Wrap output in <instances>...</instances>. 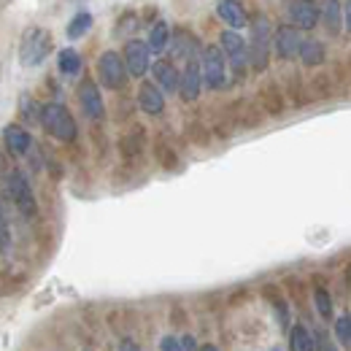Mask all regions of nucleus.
<instances>
[{"label":"nucleus","instance_id":"1","mask_svg":"<svg viewBox=\"0 0 351 351\" xmlns=\"http://www.w3.org/2000/svg\"><path fill=\"white\" fill-rule=\"evenodd\" d=\"M41 125L49 135H54L57 141H76V122L71 117V111L62 103H49L41 108Z\"/></svg>","mask_w":351,"mask_h":351},{"label":"nucleus","instance_id":"2","mask_svg":"<svg viewBox=\"0 0 351 351\" xmlns=\"http://www.w3.org/2000/svg\"><path fill=\"white\" fill-rule=\"evenodd\" d=\"M270 41H273V27L265 16H257L252 22V41L246 46L249 51V65L254 71H265L267 68V57H270Z\"/></svg>","mask_w":351,"mask_h":351},{"label":"nucleus","instance_id":"3","mask_svg":"<svg viewBox=\"0 0 351 351\" xmlns=\"http://www.w3.org/2000/svg\"><path fill=\"white\" fill-rule=\"evenodd\" d=\"M200 73H203V84L206 87H227V62H224L221 46H206L200 51Z\"/></svg>","mask_w":351,"mask_h":351},{"label":"nucleus","instance_id":"4","mask_svg":"<svg viewBox=\"0 0 351 351\" xmlns=\"http://www.w3.org/2000/svg\"><path fill=\"white\" fill-rule=\"evenodd\" d=\"M49 49H51V38L44 27H30L22 38L19 46V57H22V65L25 68H36L41 65L46 57H49Z\"/></svg>","mask_w":351,"mask_h":351},{"label":"nucleus","instance_id":"5","mask_svg":"<svg viewBox=\"0 0 351 351\" xmlns=\"http://www.w3.org/2000/svg\"><path fill=\"white\" fill-rule=\"evenodd\" d=\"M128 68L125 60L117 51H103L97 60V79L106 89H122L128 84Z\"/></svg>","mask_w":351,"mask_h":351},{"label":"nucleus","instance_id":"6","mask_svg":"<svg viewBox=\"0 0 351 351\" xmlns=\"http://www.w3.org/2000/svg\"><path fill=\"white\" fill-rule=\"evenodd\" d=\"M219 46H221V51L227 54V60H230V65H232L235 76L241 79V76H243V71H246V65H249V51H246V41H243V36H241L238 30L227 27V30L221 33Z\"/></svg>","mask_w":351,"mask_h":351},{"label":"nucleus","instance_id":"7","mask_svg":"<svg viewBox=\"0 0 351 351\" xmlns=\"http://www.w3.org/2000/svg\"><path fill=\"white\" fill-rule=\"evenodd\" d=\"M8 192H11V200L14 206L25 214V217H36V197H33V186L27 181V176L22 171H11L8 173Z\"/></svg>","mask_w":351,"mask_h":351},{"label":"nucleus","instance_id":"8","mask_svg":"<svg viewBox=\"0 0 351 351\" xmlns=\"http://www.w3.org/2000/svg\"><path fill=\"white\" fill-rule=\"evenodd\" d=\"M122 60H125V68L132 79H143L146 71L152 68V49L143 41H128Z\"/></svg>","mask_w":351,"mask_h":351},{"label":"nucleus","instance_id":"9","mask_svg":"<svg viewBox=\"0 0 351 351\" xmlns=\"http://www.w3.org/2000/svg\"><path fill=\"white\" fill-rule=\"evenodd\" d=\"M200 87H203V73H200V57H189L186 60V65H184V71L178 73V95H181V100H186V103H192V100H197V95H200Z\"/></svg>","mask_w":351,"mask_h":351},{"label":"nucleus","instance_id":"10","mask_svg":"<svg viewBox=\"0 0 351 351\" xmlns=\"http://www.w3.org/2000/svg\"><path fill=\"white\" fill-rule=\"evenodd\" d=\"M303 30H298L295 25H281L278 30H273V49L281 60H292L298 57L300 44H303Z\"/></svg>","mask_w":351,"mask_h":351},{"label":"nucleus","instance_id":"11","mask_svg":"<svg viewBox=\"0 0 351 351\" xmlns=\"http://www.w3.org/2000/svg\"><path fill=\"white\" fill-rule=\"evenodd\" d=\"M287 14L289 25H295L298 30H313L319 25V5L313 0H292Z\"/></svg>","mask_w":351,"mask_h":351},{"label":"nucleus","instance_id":"12","mask_svg":"<svg viewBox=\"0 0 351 351\" xmlns=\"http://www.w3.org/2000/svg\"><path fill=\"white\" fill-rule=\"evenodd\" d=\"M79 100H82V108H84V114H87L89 119H95V122L103 119V114H106L103 95H100V89H97V84L92 79H84L79 84Z\"/></svg>","mask_w":351,"mask_h":351},{"label":"nucleus","instance_id":"13","mask_svg":"<svg viewBox=\"0 0 351 351\" xmlns=\"http://www.w3.org/2000/svg\"><path fill=\"white\" fill-rule=\"evenodd\" d=\"M138 106H141V111H146V114H152V117L162 114V108H165V95H162V89L157 87V84H152V82H143V84L138 87Z\"/></svg>","mask_w":351,"mask_h":351},{"label":"nucleus","instance_id":"14","mask_svg":"<svg viewBox=\"0 0 351 351\" xmlns=\"http://www.w3.org/2000/svg\"><path fill=\"white\" fill-rule=\"evenodd\" d=\"M217 14H219L221 22H224L227 27H232V30H241V27L249 25L246 8H243V3H238V0H221Z\"/></svg>","mask_w":351,"mask_h":351},{"label":"nucleus","instance_id":"15","mask_svg":"<svg viewBox=\"0 0 351 351\" xmlns=\"http://www.w3.org/2000/svg\"><path fill=\"white\" fill-rule=\"evenodd\" d=\"M152 76L157 79V87L162 92H168V95L178 89V71H176V65L171 60H157L152 65Z\"/></svg>","mask_w":351,"mask_h":351},{"label":"nucleus","instance_id":"16","mask_svg":"<svg viewBox=\"0 0 351 351\" xmlns=\"http://www.w3.org/2000/svg\"><path fill=\"white\" fill-rule=\"evenodd\" d=\"M319 19L324 22V27H327L330 36H338L341 33V25H343V5L338 0H322Z\"/></svg>","mask_w":351,"mask_h":351},{"label":"nucleus","instance_id":"17","mask_svg":"<svg viewBox=\"0 0 351 351\" xmlns=\"http://www.w3.org/2000/svg\"><path fill=\"white\" fill-rule=\"evenodd\" d=\"M3 141H5L8 152H14V154H27V149H30V143H33L30 132L25 130V128H19V125H8V128L3 130Z\"/></svg>","mask_w":351,"mask_h":351},{"label":"nucleus","instance_id":"18","mask_svg":"<svg viewBox=\"0 0 351 351\" xmlns=\"http://www.w3.org/2000/svg\"><path fill=\"white\" fill-rule=\"evenodd\" d=\"M57 65L62 76H79L82 73V54L76 49H62L57 54Z\"/></svg>","mask_w":351,"mask_h":351},{"label":"nucleus","instance_id":"19","mask_svg":"<svg viewBox=\"0 0 351 351\" xmlns=\"http://www.w3.org/2000/svg\"><path fill=\"white\" fill-rule=\"evenodd\" d=\"M298 57L303 60V65H308V68H316V65H322V62H324V46L319 44V41H313V38H308V41L303 38Z\"/></svg>","mask_w":351,"mask_h":351},{"label":"nucleus","instance_id":"20","mask_svg":"<svg viewBox=\"0 0 351 351\" xmlns=\"http://www.w3.org/2000/svg\"><path fill=\"white\" fill-rule=\"evenodd\" d=\"M168 44H171V27H168V22H154V27L149 30V49H152V54L165 51Z\"/></svg>","mask_w":351,"mask_h":351},{"label":"nucleus","instance_id":"21","mask_svg":"<svg viewBox=\"0 0 351 351\" xmlns=\"http://www.w3.org/2000/svg\"><path fill=\"white\" fill-rule=\"evenodd\" d=\"M313 346H316V341H313V335L308 332L306 324H295V327L289 330V349L311 351Z\"/></svg>","mask_w":351,"mask_h":351},{"label":"nucleus","instance_id":"22","mask_svg":"<svg viewBox=\"0 0 351 351\" xmlns=\"http://www.w3.org/2000/svg\"><path fill=\"white\" fill-rule=\"evenodd\" d=\"M173 38V54L176 57H184V60H189V57H197V41L189 36V33H184V30H178Z\"/></svg>","mask_w":351,"mask_h":351},{"label":"nucleus","instance_id":"23","mask_svg":"<svg viewBox=\"0 0 351 351\" xmlns=\"http://www.w3.org/2000/svg\"><path fill=\"white\" fill-rule=\"evenodd\" d=\"M89 27H92V14H89V11H79V14L71 19V25H68V38H71V41L84 38L89 33Z\"/></svg>","mask_w":351,"mask_h":351},{"label":"nucleus","instance_id":"24","mask_svg":"<svg viewBox=\"0 0 351 351\" xmlns=\"http://www.w3.org/2000/svg\"><path fill=\"white\" fill-rule=\"evenodd\" d=\"M313 300H316V311L322 319H332V300L327 295V289H316L313 292Z\"/></svg>","mask_w":351,"mask_h":351},{"label":"nucleus","instance_id":"25","mask_svg":"<svg viewBox=\"0 0 351 351\" xmlns=\"http://www.w3.org/2000/svg\"><path fill=\"white\" fill-rule=\"evenodd\" d=\"M335 338L343 343V346H351V316L343 313L338 322H335Z\"/></svg>","mask_w":351,"mask_h":351},{"label":"nucleus","instance_id":"26","mask_svg":"<svg viewBox=\"0 0 351 351\" xmlns=\"http://www.w3.org/2000/svg\"><path fill=\"white\" fill-rule=\"evenodd\" d=\"M22 117L27 119V117H33L36 122H41V111H38V106L27 97V95H22Z\"/></svg>","mask_w":351,"mask_h":351},{"label":"nucleus","instance_id":"27","mask_svg":"<svg viewBox=\"0 0 351 351\" xmlns=\"http://www.w3.org/2000/svg\"><path fill=\"white\" fill-rule=\"evenodd\" d=\"M8 249V224H5V217H3V208H0V252Z\"/></svg>","mask_w":351,"mask_h":351},{"label":"nucleus","instance_id":"28","mask_svg":"<svg viewBox=\"0 0 351 351\" xmlns=\"http://www.w3.org/2000/svg\"><path fill=\"white\" fill-rule=\"evenodd\" d=\"M160 349H165V351H181V343H178V338H176V335H165V338L160 341Z\"/></svg>","mask_w":351,"mask_h":351},{"label":"nucleus","instance_id":"29","mask_svg":"<svg viewBox=\"0 0 351 351\" xmlns=\"http://www.w3.org/2000/svg\"><path fill=\"white\" fill-rule=\"evenodd\" d=\"M178 343H181V349H195V346H197L192 335H181V338H178Z\"/></svg>","mask_w":351,"mask_h":351},{"label":"nucleus","instance_id":"30","mask_svg":"<svg viewBox=\"0 0 351 351\" xmlns=\"http://www.w3.org/2000/svg\"><path fill=\"white\" fill-rule=\"evenodd\" d=\"M343 19H346V30L351 33V0H346V5H343Z\"/></svg>","mask_w":351,"mask_h":351},{"label":"nucleus","instance_id":"31","mask_svg":"<svg viewBox=\"0 0 351 351\" xmlns=\"http://www.w3.org/2000/svg\"><path fill=\"white\" fill-rule=\"evenodd\" d=\"M276 311H278V324H281V327H287V308H284V303H281V306H276Z\"/></svg>","mask_w":351,"mask_h":351}]
</instances>
